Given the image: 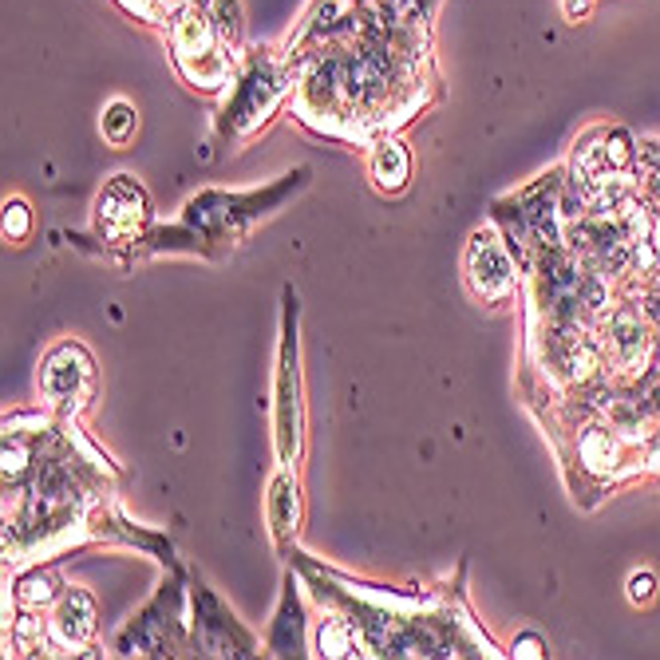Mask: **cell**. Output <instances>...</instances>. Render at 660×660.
Segmentation results:
<instances>
[{
  "mask_svg": "<svg viewBox=\"0 0 660 660\" xmlns=\"http://www.w3.org/2000/svg\"><path fill=\"white\" fill-rule=\"evenodd\" d=\"M293 317H297V309H289L285 349H281V372H277V447H281V459L297 455V337H293Z\"/></svg>",
  "mask_w": 660,
  "mask_h": 660,
  "instance_id": "obj_1",
  "label": "cell"
},
{
  "mask_svg": "<svg viewBox=\"0 0 660 660\" xmlns=\"http://www.w3.org/2000/svg\"><path fill=\"white\" fill-rule=\"evenodd\" d=\"M471 281L474 289L486 297V301H499L511 293L514 285V269H511V257H506L499 245H494L491 234H474V245H471Z\"/></svg>",
  "mask_w": 660,
  "mask_h": 660,
  "instance_id": "obj_2",
  "label": "cell"
},
{
  "mask_svg": "<svg viewBox=\"0 0 660 660\" xmlns=\"http://www.w3.org/2000/svg\"><path fill=\"white\" fill-rule=\"evenodd\" d=\"M88 380H91V360L80 349L63 344V349H56L48 356V364H44V392L56 399V404H72V399L88 387Z\"/></svg>",
  "mask_w": 660,
  "mask_h": 660,
  "instance_id": "obj_3",
  "label": "cell"
},
{
  "mask_svg": "<svg viewBox=\"0 0 660 660\" xmlns=\"http://www.w3.org/2000/svg\"><path fill=\"white\" fill-rule=\"evenodd\" d=\"M147 214V202H143V190L131 187L127 178L111 182L100 198V222L107 225L111 234H131Z\"/></svg>",
  "mask_w": 660,
  "mask_h": 660,
  "instance_id": "obj_4",
  "label": "cell"
},
{
  "mask_svg": "<svg viewBox=\"0 0 660 660\" xmlns=\"http://www.w3.org/2000/svg\"><path fill=\"white\" fill-rule=\"evenodd\" d=\"M91 629H95V605H91V598H88V593H80V589L63 593V601L56 609L60 641L63 645H83L91 636Z\"/></svg>",
  "mask_w": 660,
  "mask_h": 660,
  "instance_id": "obj_5",
  "label": "cell"
},
{
  "mask_svg": "<svg viewBox=\"0 0 660 660\" xmlns=\"http://www.w3.org/2000/svg\"><path fill=\"white\" fill-rule=\"evenodd\" d=\"M301 633H305V625H301V605H297L293 581H289L285 605H281L277 625H273V648H277V653H305V641H301Z\"/></svg>",
  "mask_w": 660,
  "mask_h": 660,
  "instance_id": "obj_6",
  "label": "cell"
},
{
  "mask_svg": "<svg viewBox=\"0 0 660 660\" xmlns=\"http://www.w3.org/2000/svg\"><path fill=\"white\" fill-rule=\"evenodd\" d=\"M372 178L380 182L384 190H399L407 182V150L399 143H384L372 155Z\"/></svg>",
  "mask_w": 660,
  "mask_h": 660,
  "instance_id": "obj_7",
  "label": "cell"
},
{
  "mask_svg": "<svg viewBox=\"0 0 660 660\" xmlns=\"http://www.w3.org/2000/svg\"><path fill=\"white\" fill-rule=\"evenodd\" d=\"M269 522H273V534H289L297 522V486L289 474H281L269 491Z\"/></svg>",
  "mask_w": 660,
  "mask_h": 660,
  "instance_id": "obj_8",
  "label": "cell"
},
{
  "mask_svg": "<svg viewBox=\"0 0 660 660\" xmlns=\"http://www.w3.org/2000/svg\"><path fill=\"white\" fill-rule=\"evenodd\" d=\"M131 131H135V111L127 103H111V111L103 115V135L111 139L115 147H123L127 139H131Z\"/></svg>",
  "mask_w": 660,
  "mask_h": 660,
  "instance_id": "obj_9",
  "label": "cell"
},
{
  "mask_svg": "<svg viewBox=\"0 0 660 660\" xmlns=\"http://www.w3.org/2000/svg\"><path fill=\"white\" fill-rule=\"evenodd\" d=\"M581 455H586L589 467H605V463H613V439H609V431H589V435L581 439Z\"/></svg>",
  "mask_w": 660,
  "mask_h": 660,
  "instance_id": "obj_10",
  "label": "cell"
},
{
  "mask_svg": "<svg viewBox=\"0 0 660 660\" xmlns=\"http://www.w3.org/2000/svg\"><path fill=\"white\" fill-rule=\"evenodd\" d=\"M214 16H218V32L225 44H237V36H242V20H237V0H218L214 5Z\"/></svg>",
  "mask_w": 660,
  "mask_h": 660,
  "instance_id": "obj_11",
  "label": "cell"
},
{
  "mask_svg": "<svg viewBox=\"0 0 660 660\" xmlns=\"http://www.w3.org/2000/svg\"><path fill=\"white\" fill-rule=\"evenodd\" d=\"M20 601H24V605H48L52 601V578H44V573L28 578L24 589H20Z\"/></svg>",
  "mask_w": 660,
  "mask_h": 660,
  "instance_id": "obj_12",
  "label": "cell"
},
{
  "mask_svg": "<svg viewBox=\"0 0 660 660\" xmlns=\"http://www.w3.org/2000/svg\"><path fill=\"white\" fill-rule=\"evenodd\" d=\"M5 234L13 237V242H20V237L28 234V210H24V202H8V214H5Z\"/></svg>",
  "mask_w": 660,
  "mask_h": 660,
  "instance_id": "obj_13",
  "label": "cell"
},
{
  "mask_svg": "<svg viewBox=\"0 0 660 660\" xmlns=\"http://www.w3.org/2000/svg\"><path fill=\"white\" fill-rule=\"evenodd\" d=\"M653 589H656V581H653V573H633L629 578V598L636 601V605H645V601H653Z\"/></svg>",
  "mask_w": 660,
  "mask_h": 660,
  "instance_id": "obj_14",
  "label": "cell"
},
{
  "mask_svg": "<svg viewBox=\"0 0 660 660\" xmlns=\"http://www.w3.org/2000/svg\"><path fill=\"white\" fill-rule=\"evenodd\" d=\"M514 656H546V645L538 641L534 633H526V636H518L514 641Z\"/></svg>",
  "mask_w": 660,
  "mask_h": 660,
  "instance_id": "obj_15",
  "label": "cell"
},
{
  "mask_svg": "<svg viewBox=\"0 0 660 660\" xmlns=\"http://www.w3.org/2000/svg\"><path fill=\"white\" fill-rule=\"evenodd\" d=\"M566 13L569 16H586L589 13V0H566Z\"/></svg>",
  "mask_w": 660,
  "mask_h": 660,
  "instance_id": "obj_16",
  "label": "cell"
}]
</instances>
